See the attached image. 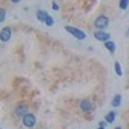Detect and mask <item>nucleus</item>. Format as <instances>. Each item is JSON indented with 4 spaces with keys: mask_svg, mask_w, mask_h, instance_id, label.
<instances>
[{
    "mask_svg": "<svg viewBox=\"0 0 129 129\" xmlns=\"http://www.w3.org/2000/svg\"><path fill=\"white\" fill-rule=\"evenodd\" d=\"M66 31L69 32V34H71L74 38H76L79 40H84L85 38H87V34H85L84 31L76 28V27H72V26H66Z\"/></svg>",
    "mask_w": 129,
    "mask_h": 129,
    "instance_id": "obj_1",
    "label": "nucleus"
},
{
    "mask_svg": "<svg viewBox=\"0 0 129 129\" xmlns=\"http://www.w3.org/2000/svg\"><path fill=\"white\" fill-rule=\"evenodd\" d=\"M106 123H107V121H100V126H103V128H105V126H106Z\"/></svg>",
    "mask_w": 129,
    "mask_h": 129,
    "instance_id": "obj_16",
    "label": "nucleus"
},
{
    "mask_svg": "<svg viewBox=\"0 0 129 129\" xmlns=\"http://www.w3.org/2000/svg\"><path fill=\"white\" fill-rule=\"evenodd\" d=\"M116 129H121V128H116Z\"/></svg>",
    "mask_w": 129,
    "mask_h": 129,
    "instance_id": "obj_20",
    "label": "nucleus"
},
{
    "mask_svg": "<svg viewBox=\"0 0 129 129\" xmlns=\"http://www.w3.org/2000/svg\"><path fill=\"white\" fill-rule=\"evenodd\" d=\"M128 5H129V0H120V8L121 9H126L128 8Z\"/></svg>",
    "mask_w": 129,
    "mask_h": 129,
    "instance_id": "obj_14",
    "label": "nucleus"
},
{
    "mask_svg": "<svg viewBox=\"0 0 129 129\" xmlns=\"http://www.w3.org/2000/svg\"><path fill=\"white\" fill-rule=\"evenodd\" d=\"M48 13H47V10H43V9H39L38 12H36V18L40 21V22H45V19L48 18Z\"/></svg>",
    "mask_w": 129,
    "mask_h": 129,
    "instance_id": "obj_8",
    "label": "nucleus"
},
{
    "mask_svg": "<svg viewBox=\"0 0 129 129\" xmlns=\"http://www.w3.org/2000/svg\"><path fill=\"white\" fill-rule=\"evenodd\" d=\"M10 36H12V30H10V27H8V26L3 27L2 31H0V40L3 43H5L10 39Z\"/></svg>",
    "mask_w": 129,
    "mask_h": 129,
    "instance_id": "obj_4",
    "label": "nucleus"
},
{
    "mask_svg": "<svg viewBox=\"0 0 129 129\" xmlns=\"http://www.w3.org/2000/svg\"><path fill=\"white\" fill-rule=\"evenodd\" d=\"M114 67H115V71H116V74L119 75V76H121L123 75V71H121V66H120V62H115L114 63Z\"/></svg>",
    "mask_w": 129,
    "mask_h": 129,
    "instance_id": "obj_12",
    "label": "nucleus"
},
{
    "mask_svg": "<svg viewBox=\"0 0 129 129\" xmlns=\"http://www.w3.org/2000/svg\"><path fill=\"white\" fill-rule=\"evenodd\" d=\"M115 116H116V114L114 112V111H111V112H109V114H107L106 115V121L107 123H114V120H115Z\"/></svg>",
    "mask_w": 129,
    "mask_h": 129,
    "instance_id": "obj_11",
    "label": "nucleus"
},
{
    "mask_svg": "<svg viewBox=\"0 0 129 129\" xmlns=\"http://www.w3.org/2000/svg\"><path fill=\"white\" fill-rule=\"evenodd\" d=\"M94 38L97 39V40H100V41H109V39H110V34H107L106 31H103V30H98V31H95L94 32Z\"/></svg>",
    "mask_w": 129,
    "mask_h": 129,
    "instance_id": "obj_5",
    "label": "nucleus"
},
{
    "mask_svg": "<svg viewBox=\"0 0 129 129\" xmlns=\"http://www.w3.org/2000/svg\"><path fill=\"white\" fill-rule=\"evenodd\" d=\"M98 129H105V128H103V126H101V128H98Z\"/></svg>",
    "mask_w": 129,
    "mask_h": 129,
    "instance_id": "obj_18",
    "label": "nucleus"
},
{
    "mask_svg": "<svg viewBox=\"0 0 129 129\" xmlns=\"http://www.w3.org/2000/svg\"><path fill=\"white\" fill-rule=\"evenodd\" d=\"M45 25H47L48 27H52L53 25H54V19H53L50 16H48V18L45 19Z\"/></svg>",
    "mask_w": 129,
    "mask_h": 129,
    "instance_id": "obj_13",
    "label": "nucleus"
},
{
    "mask_svg": "<svg viewBox=\"0 0 129 129\" xmlns=\"http://www.w3.org/2000/svg\"><path fill=\"white\" fill-rule=\"evenodd\" d=\"M14 112H16V115L23 117L26 114H28V112H27V106H26L25 103H19V105H17V106H16V109H14Z\"/></svg>",
    "mask_w": 129,
    "mask_h": 129,
    "instance_id": "obj_7",
    "label": "nucleus"
},
{
    "mask_svg": "<svg viewBox=\"0 0 129 129\" xmlns=\"http://www.w3.org/2000/svg\"><path fill=\"white\" fill-rule=\"evenodd\" d=\"M10 2H12V3H14V4H17L18 2H21V0H10Z\"/></svg>",
    "mask_w": 129,
    "mask_h": 129,
    "instance_id": "obj_17",
    "label": "nucleus"
},
{
    "mask_svg": "<svg viewBox=\"0 0 129 129\" xmlns=\"http://www.w3.org/2000/svg\"><path fill=\"white\" fill-rule=\"evenodd\" d=\"M120 103H121V95H120V94H116L114 98H112V101H111V105H112L114 107H119Z\"/></svg>",
    "mask_w": 129,
    "mask_h": 129,
    "instance_id": "obj_10",
    "label": "nucleus"
},
{
    "mask_svg": "<svg viewBox=\"0 0 129 129\" xmlns=\"http://www.w3.org/2000/svg\"><path fill=\"white\" fill-rule=\"evenodd\" d=\"M94 26L97 28H100V30H103L106 28L107 26H109V18H107L106 16H100V17H97L95 21H94Z\"/></svg>",
    "mask_w": 129,
    "mask_h": 129,
    "instance_id": "obj_2",
    "label": "nucleus"
},
{
    "mask_svg": "<svg viewBox=\"0 0 129 129\" xmlns=\"http://www.w3.org/2000/svg\"><path fill=\"white\" fill-rule=\"evenodd\" d=\"M4 18H5V10L2 8V9H0V22H3Z\"/></svg>",
    "mask_w": 129,
    "mask_h": 129,
    "instance_id": "obj_15",
    "label": "nucleus"
},
{
    "mask_svg": "<svg viewBox=\"0 0 129 129\" xmlns=\"http://www.w3.org/2000/svg\"><path fill=\"white\" fill-rule=\"evenodd\" d=\"M79 107H80V110H81L83 112H88V111L92 110V103H90V101H89L88 98H84V100L80 101Z\"/></svg>",
    "mask_w": 129,
    "mask_h": 129,
    "instance_id": "obj_6",
    "label": "nucleus"
},
{
    "mask_svg": "<svg viewBox=\"0 0 129 129\" xmlns=\"http://www.w3.org/2000/svg\"><path fill=\"white\" fill-rule=\"evenodd\" d=\"M105 47L107 48V49H109V52L110 53H112V54H114V53H115V50H116V45H115V43L114 41H105Z\"/></svg>",
    "mask_w": 129,
    "mask_h": 129,
    "instance_id": "obj_9",
    "label": "nucleus"
},
{
    "mask_svg": "<svg viewBox=\"0 0 129 129\" xmlns=\"http://www.w3.org/2000/svg\"><path fill=\"white\" fill-rule=\"evenodd\" d=\"M126 35H128V36H129V30H128V34H126Z\"/></svg>",
    "mask_w": 129,
    "mask_h": 129,
    "instance_id": "obj_19",
    "label": "nucleus"
},
{
    "mask_svg": "<svg viewBox=\"0 0 129 129\" xmlns=\"http://www.w3.org/2000/svg\"><path fill=\"white\" fill-rule=\"evenodd\" d=\"M22 123L26 128H32L35 124H36V117L34 114H26L23 117H22Z\"/></svg>",
    "mask_w": 129,
    "mask_h": 129,
    "instance_id": "obj_3",
    "label": "nucleus"
}]
</instances>
